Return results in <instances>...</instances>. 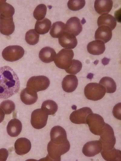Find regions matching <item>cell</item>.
<instances>
[{
	"label": "cell",
	"mask_w": 121,
	"mask_h": 161,
	"mask_svg": "<svg viewBox=\"0 0 121 161\" xmlns=\"http://www.w3.org/2000/svg\"><path fill=\"white\" fill-rule=\"evenodd\" d=\"M84 92L85 96L87 99L96 101L103 98L106 91L105 88L100 84L91 82L85 86Z\"/></svg>",
	"instance_id": "obj_3"
},
{
	"label": "cell",
	"mask_w": 121,
	"mask_h": 161,
	"mask_svg": "<svg viewBox=\"0 0 121 161\" xmlns=\"http://www.w3.org/2000/svg\"><path fill=\"white\" fill-rule=\"evenodd\" d=\"M99 84L105 88L106 93H112L114 92L116 89V85L114 80L111 78L105 76L100 80Z\"/></svg>",
	"instance_id": "obj_28"
},
{
	"label": "cell",
	"mask_w": 121,
	"mask_h": 161,
	"mask_svg": "<svg viewBox=\"0 0 121 161\" xmlns=\"http://www.w3.org/2000/svg\"><path fill=\"white\" fill-rule=\"evenodd\" d=\"M93 113L90 108L83 107L72 112L70 115V119L72 123L75 124H86L87 116Z\"/></svg>",
	"instance_id": "obj_10"
},
{
	"label": "cell",
	"mask_w": 121,
	"mask_h": 161,
	"mask_svg": "<svg viewBox=\"0 0 121 161\" xmlns=\"http://www.w3.org/2000/svg\"><path fill=\"white\" fill-rule=\"evenodd\" d=\"M74 56L72 50L63 49L56 54L54 62L57 67L65 70L70 66Z\"/></svg>",
	"instance_id": "obj_6"
},
{
	"label": "cell",
	"mask_w": 121,
	"mask_h": 161,
	"mask_svg": "<svg viewBox=\"0 0 121 161\" xmlns=\"http://www.w3.org/2000/svg\"><path fill=\"white\" fill-rule=\"evenodd\" d=\"M70 148V144L68 140L60 144L55 143L50 141L47 145V158L51 160L60 161L61 156L67 153Z\"/></svg>",
	"instance_id": "obj_2"
},
{
	"label": "cell",
	"mask_w": 121,
	"mask_h": 161,
	"mask_svg": "<svg viewBox=\"0 0 121 161\" xmlns=\"http://www.w3.org/2000/svg\"><path fill=\"white\" fill-rule=\"evenodd\" d=\"M22 129V124L21 121L17 118L11 119L8 122L7 126L8 134L11 137L18 136Z\"/></svg>",
	"instance_id": "obj_21"
},
{
	"label": "cell",
	"mask_w": 121,
	"mask_h": 161,
	"mask_svg": "<svg viewBox=\"0 0 121 161\" xmlns=\"http://www.w3.org/2000/svg\"><path fill=\"white\" fill-rule=\"evenodd\" d=\"M47 11L46 6L44 4H40L35 8L33 13V16L37 21L42 20L45 18Z\"/></svg>",
	"instance_id": "obj_33"
},
{
	"label": "cell",
	"mask_w": 121,
	"mask_h": 161,
	"mask_svg": "<svg viewBox=\"0 0 121 161\" xmlns=\"http://www.w3.org/2000/svg\"><path fill=\"white\" fill-rule=\"evenodd\" d=\"M24 53L25 50L22 47L18 45H10L3 49L2 56L5 60L13 62L21 59Z\"/></svg>",
	"instance_id": "obj_7"
},
{
	"label": "cell",
	"mask_w": 121,
	"mask_h": 161,
	"mask_svg": "<svg viewBox=\"0 0 121 161\" xmlns=\"http://www.w3.org/2000/svg\"><path fill=\"white\" fill-rule=\"evenodd\" d=\"M78 85V80L74 75H68L63 79L62 87L63 90L67 93L73 92L76 89Z\"/></svg>",
	"instance_id": "obj_18"
},
{
	"label": "cell",
	"mask_w": 121,
	"mask_h": 161,
	"mask_svg": "<svg viewBox=\"0 0 121 161\" xmlns=\"http://www.w3.org/2000/svg\"><path fill=\"white\" fill-rule=\"evenodd\" d=\"M100 152L103 158L106 161L121 160V151L114 148L110 150H101Z\"/></svg>",
	"instance_id": "obj_26"
},
{
	"label": "cell",
	"mask_w": 121,
	"mask_h": 161,
	"mask_svg": "<svg viewBox=\"0 0 121 161\" xmlns=\"http://www.w3.org/2000/svg\"><path fill=\"white\" fill-rule=\"evenodd\" d=\"M20 87L17 74L10 67L0 68V99L9 98L17 93Z\"/></svg>",
	"instance_id": "obj_1"
},
{
	"label": "cell",
	"mask_w": 121,
	"mask_h": 161,
	"mask_svg": "<svg viewBox=\"0 0 121 161\" xmlns=\"http://www.w3.org/2000/svg\"><path fill=\"white\" fill-rule=\"evenodd\" d=\"M30 141L25 137H21L17 139L15 144V153L18 155H22L28 153L31 148Z\"/></svg>",
	"instance_id": "obj_16"
},
{
	"label": "cell",
	"mask_w": 121,
	"mask_h": 161,
	"mask_svg": "<svg viewBox=\"0 0 121 161\" xmlns=\"http://www.w3.org/2000/svg\"><path fill=\"white\" fill-rule=\"evenodd\" d=\"M39 35L34 29H31L27 32L25 35V40L30 45L36 44L39 40Z\"/></svg>",
	"instance_id": "obj_31"
},
{
	"label": "cell",
	"mask_w": 121,
	"mask_h": 161,
	"mask_svg": "<svg viewBox=\"0 0 121 161\" xmlns=\"http://www.w3.org/2000/svg\"><path fill=\"white\" fill-rule=\"evenodd\" d=\"M8 155V152L6 149L4 148L0 149V161H5Z\"/></svg>",
	"instance_id": "obj_37"
},
{
	"label": "cell",
	"mask_w": 121,
	"mask_h": 161,
	"mask_svg": "<svg viewBox=\"0 0 121 161\" xmlns=\"http://www.w3.org/2000/svg\"><path fill=\"white\" fill-rule=\"evenodd\" d=\"M99 140L102 146V150H110L114 148L116 142L114 131L112 127L105 123L100 135Z\"/></svg>",
	"instance_id": "obj_4"
},
{
	"label": "cell",
	"mask_w": 121,
	"mask_h": 161,
	"mask_svg": "<svg viewBox=\"0 0 121 161\" xmlns=\"http://www.w3.org/2000/svg\"><path fill=\"white\" fill-rule=\"evenodd\" d=\"M56 53L54 50L49 47L43 48L40 51L39 57L44 63H48L54 61Z\"/></svg>",
	"instance_id": "obj_23"
},
{
	"label": "cell",
	"mask_w": 121,
	"mask_h": 161,
	"mask_svg": "<svg viewBox=\"0 0 121 161\" xmlns=\"http://www.w3.org/2000/svg\"><path fill=\"white\" fill-rule=\"evenodd\" d=\"M65 32V24L62 21H57L52 24L50 34L53 37L58 38L62 34Z\"/></svg>",
	"instance_id": "obj_27"
},
{
	"label": "cell",
	"mask_w": 121,
	"mask_h": 161,
	"mask_svg": "<svg viewBox=\"0 0 121 161\" xmlns=\"http://www.w3.org/2000/svg\"><path fill=\"white\" fill-rule=\"evenodd\" d=\"M82 68V64L80 61L76 60H72L70 66L65 69L69 74L75 75L79 72Z\"/></svg>",
	"instance_id": "obj_32"
},
{
	"label": "cell",
	"mask_w": 121,
	"mask_h": 161,
	"mask_svg": "<svg viewBox=\"0 0 121 161\" xmlns=\"http://www.w3.org/2000/svg\"><path fill=\"white\" fill-rule=\"evenodd\" d=\"M113 6V2L111 0H96L94 3L95 11L101 15L109 13Z\"/></svg>",
	"instance_id": "obj_20"
},
{
	"label": "cell",
	"mask_w": 121,
	"mask_h": 161,
	"mask_svg": "<svg viewBox=\"0 0 121 161\" xmlns=\"http://www.w3.org/2000/svg\"><path fill=\"white\" fill-rule=\"evenodd\" d=\"M41 109L48 115H52L54 114L57 111L58 106L54 101L48 100L42 103Z\"/></svg>",
	"instance_id": "obj_29"
},
{
	"label": "cell",
	"mask_w": 121,
	"mask_h": 161,
	"mask_svg": "<svg viewBox=\"0 0 121 161\" xmlns=\"http://www.w3.org/2000/svg\"><path fill=\"white\" fill-rule=\"evenodd\" d=\"M15 26L13 17H5L0 15V32L3 35L9 36L14 31Z\"/></svg>",
	"instance_id": "obj_13"
},
{
	"label": "cell",
	"mask_w": 121,
	"mask_h": 161,
	"mask_svg": "<svg viewBox=\"0 0 121 161\" xmlns=\"http://www.w3.org/2000/svg\"><path fill=\"white\" fill-rule=\"evenodd\" d=\"M86 122L92 133L95 135H100L105 124L101 116L93 113H91L87 116Z\"/></svg>",
	"instance_id": "obj_5"
},
{
	"label": "cell",
	"mask_w": 121,
	"mask_h": 161,
	"mask_svg": "<svg viewBox=\"0 0 121 161\" xmlns=\"http://www.w3.org/2000/svg\"><path fill=\"white\" fill-rule=\"evenodd\" d=\"M48 115L41 108L34 110L31 115V123L34 128L40 129L46 125Z\"/></svg>",
	"instance_id": "obj_9"
},
{
	"label": "cell",
	"mask_w": 121,
	"mask_h": 161,
	"mask_svg": "<svg viewBox=\"0 0 121 161\" xmlns=\"http://www.w3.org/2000/svg\"><path fill=\"white\" fill-rule=\"evenodd\" d=\"M0 108L6 114H9L13 112L15 109L14 103L9 100H5L2 101L0 104Z\"/></svg>",
	"instance_id": "obj_34"
},
{
	"label": "cell",
	"mask_w": 121,
	"mask_h": 161,
	"mask_svg": "<svg viewBox=\"0 0 121 161\" xmlns=\"http://www.w3.org/2000/svg\"><path fill=\"white\" fill-rule=\"evenodd\" d=\"M50 84V81L47 77L44 76H33L29 78L26 84V87L30 88L37 92L47 89Z\"/></svg>",
	"instance_id": "obj_8"
},
{
	"label": "cell",
	"mask_w": 121,
	"mask_h": 161,
	"mask_svg": "<svg viewBox=\"0 0 121 161\" xmlns=\"http://www.w3.org/2000/svg\"><path fill=\"white\" fill-rule=\"evenodd\" d=\"M58 41L62 47L68 49L74 48L77 44L76 37L66 32L62 34L58 37Z\"/></svg>",
	"instance_id": "obj_15"
},
{
	"label": "cell",
	"mask_w": 121,
	"mask_h": 161,
	"mask_svg": "<svg viewBox=\"0 0 121 161\" xmlns=\"http://www.w3.org/2000/svg\"><path fill=\"white\" fill-rule=\"evenodd\" d=\"M98 27L106 26L109 27L112 30L114 29L116 25V22L115 18L112 15L105 14L100 16L97 19Z\"/></svg>",
	"instance_id": "obj_24"
},
{
	"label": "cell",
	"mask_w": 121,
	"mask_h": 161,
	"mask_svg": "<svg viewBox=\"0 0 121 161\" xmlns=\"http://www.w3.org/2000/svg\"><path fill=\"white\" fill-rule=\"evenodd\" d=\"M5 113L0 108V123L4 120L5 118Z\"/></svg>",
	"instance_id": "obj_38"
},
{
	"label": "cell",
	"mask_w": 121,
	"mask_h": 161,
	"mask_svg": "<svg viewBox=\"0 0 121 161\" xmlns=\"http://www.w3.org/2000/svg\"><path fill=\"white\" fill-rule=\"evenodd\" d=\"M51 25V21L48 19L45 18L42 20L36 21L34 30L38 34H44L49 31Z\"/></svg>",
	"instance_id": "obj_25"
},
{
	"label": "cell",
	"mask_w": 121,
	"mask_h": 161,
	"mask_svg": "<svg viewBox=\"0 0 121 161\" xmlns=\"http://www.w3.org/2000/svg\"><path fill=\"white\" fill-rule=\"evenodd\" d=\"M15 12L14 7L6 3V0L0 2V15L5 17H13Z\"/></svg>",
	"instance_id": "obj_30"
},
{
	"label": "cell",
	"mask_w": 121,
	"mask_h": 161,
	"mask_svg": "<svg viewBox=\"0 0 121 161\" xmlns=\"http://www.w3.org/2000/svg\"><path fill=\"white\" fill-rule=\"evenodd\" d=\"M85 5L84 0H69L67 3L69 9L73 11H77L82 9Z\"/></svg>",
	"instance_id": "obj_35"
},
{
	"label": "cell",
	"mask_w": 121,
	"mask_h": 161,
	"mask_svg": "<svg viewBox=\"0 0 121 161\" xmlns=\"http://www.w3.org/2000/svg\"><path fill=\"white\" fill-rule=\"evenodd\" d=\"M114 116L118 119L121 120V103H119L114 107L113 111Z\"/></svg>",
	"instance_id": "obj_36"
},
{
	"label": "cell",
	"mask_w": 121,
	"mask_h": 161,
	"mask_svg": "<svg viewBox=\"0 0 121 161\" xmlns=\"http://www.w3.org/2000/svg\"><path fill=\"white\" fill-rule=\"evenodd\" d=\"M112 30L108 27L102 26L99 27L95 34L96 40H101L104 43L110 40L112 36Z\"/></svg>",
	"instance_id": "obj_19"
},
{
	"label": "cell",
	"mask_w": 121,
	"mask_h": 161,
	"mask_svg": "<svg viewBox=\"0 0 121 161\" xmlns=\"http://www.w3.org/2000/svg\"><path fill=\"white\" fill-rule=\"evenodd\" d=\"M88 52L93 55L103 53L105 50L104 43L101 40H96L89 42L87 46Z\"/></svg>",
	"instance_id": "obj_22"
},
{
	"label": "cell",
	"mask_w": 121,
	"mask_h": 161,
	"mask_svg": "<svg viewBox=\"0 0 121 161\" xmlns=\"http://www.w3.org/2000/svg\"><path fill=\"white\" fill-rule=\"evenodd\" d=\"M21 101L26 105H31L35 103L38 99L37 92L32 89L27 87L21 92Z\"/></svg>",
	"instance_id": "obj_17"
},
{
	"label": "cell",
	"mask_w": 121,
	"mask_h": 161,
	"mask_svg": "<svg viewBox=\"0 0 121 161\" xmlns=\"http://www.w3.org/2000/svg\"><path fill=\"white\" fill-rule=\"evenodd\" d=\"M102 149L100 140H93L86 143L82 148V153L86 156L93 157L99 154Z\"/></svg>",
	"instance_id": "obj_11"
},
{
	"label": "cell",
	"mask_w": 121,
	"mask_h": 161,
	"mask_svg": "<svg viewBox=\"0 0 121 161\" xmlns=\"http://www.w3.org/2000/svg\"><path fill=\"white\" fill-rule=\"evenodd\" d=\"M82 27L80 19L76 17L70 18L65 24L66 32L72 34L75 37L82 31Z\"/></svg>",
	"instance_id": "obj_14"
},
{
	"label": "cell",
	"mask_w": 121,
	"mask_h": 161,
	"mask_svg": "<svg viewBox=\"0 0 121 161\" xmlns=\"http://www.w3.org/2000/svg\"><path fill=\"white\" fill-rule=\"evenodd\" d=\"M50 136V141L55 143H62L68 140L66 130L59 126H55L51 128Z\"/></svg>",
	"instance_id": "obj_12"
}]
</instances>
